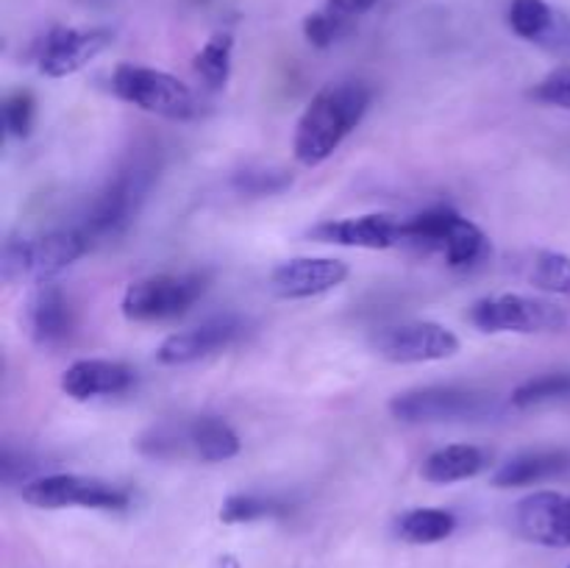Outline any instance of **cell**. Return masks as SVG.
<instances>
[{
    "mask_svg": "<svg viewBox=\"0 0 570 568\" xmlns=\"http://www.w3.org/2000/svg\"><path fill=\"white\" fill-rule=\"evenodd\" d=\"M282 512H287V505H282L278 499H271V496L234 493L223 501L220 518L226 523H250L259 521V518L282 516Z\"/></svg>",
    "mask_w": 570,
    "mask_h": 568,
    "instance_id": "26",
    "label": "cell"
},
{
    "mask_svg": "<svg viewBox=\"0 0 570 568\" xmlns=\"http://www.w3.org/2000/svg\"><path fill=\"white\" fill-rule=\"evenodd\" d=\"M518 535L529 543L568 549L570 546V493L560 490H538L515 505Z\"/></svg>",
    "mask_w": 570,
    "mask_h": 568,
    "instance_id": "13",
    "label": "cell"
},
{
    "mask_svg": "<svg viewBox=\"0 0 570 568\" xmlns=\"http://www.w3.org/2000/svg\"><path fill=\"white\" fill-rule=\"evenodd\" d=\"M532 95L538 104L546 106H560V109H570V65L557 67L540 84H534Z\"/></svg>",
    "mask_w": 570,
    "mask_h": 568,
    "instance_id": "30",
    "label": "cell"
},
{
    "mask_svg": "<svg viewBox=\"0 0 570 568\" xmlns=\"http://www.w3.org/2000/svg\"><path fill=\"white\" fill-rule=\"evenodd\" d=\"M456 529V516L449 510H438V507H415V510L404 512L395 521V532L401 540L415 546L440 543V540L451 538Z\"/></svg>",
    "mask_w": 570,
    "mask_h": 568,
    "instance_id": "22",
    "label": "cell"
},
{
    "mask_svg": "<svg viewBox=\"0 0 570 568\" xmlns=\"http://www.w3.org/2000/svg\"><path fill=\"white\" fill-rule=\"evenodd\" d=\"M473 326L488 334H543L560 332L570 323L566 306L549 298L501 293L479 298L468 312Z\"/></svg>",
    "mask_w": 570,
    "mask_h": 568,
    "instance_id": "6",
    "label": "cell"
},
{
    "mask_svg": "<svg viewBox=\"0 0 570 568\" xmlns=\"http://www.w3.org/2000/svg\"><path fill=\"white\" fill-rule=\"evenodd\" d=\"M379 0H326L328 9H334L337 14L348 17V20H356L360 14H367V11L376 6Z\"/></svg>",
    "mask_w": 570,
    "mask_h": 568,
    "instance_id": "31",
    "label": "cell"
},
{
    "mask_svg": "<svg viewBox=\"0 0 570 568\" xmlns=\"http://www.w3.org/2000/svg\"><path fill=\"white\" fill-rule=\"evenodd\" d=\"M510 28L527 42H538L549 50L570 48V20L546 0H512Z\"/></svg>",
    "mask_w": 570,
    "mask_h": 568,
    "instance_id": "19",
    "label": "cell"
},
{
    "mask_svg": "<svg viewBox=\"0 0 570 568\" xmlns=\"http://www.w3.org/2000/svg\"><path fill=\"white\" fill-rule=\"evenodd\" d=\"M37 117V98L31 89H14L3 98V126L9 137L26 139Z\"/></svg>",
    "mask_w": 570,
    "mask_h": 568,
    "instance_id": "28",
    "label": "cell"
},
{
    "mask_svg": "<svg viewBox=\"0 0 570 568\" xmlns=\"http://www.w3.org/2000/svg\"><path fill=\"white\" fill-rule=\"evenodd\" d=\"M568 568H570V566H568Z\"/></svg>",
    "mask_w": 570,
    "mask_h": 568,
    "instance_id": "32",
    "label": "cell"
},
{
    "mask_svg": "<svg viewBox=\"0 0 570 568\" xmlns=\"http://www.w3.org/2000/svg\"><path fill=\"white\" fill-rule=\"evenodd\" d=\"M111 92L137 109L167 120H189L198 115L193 89L165 70L142 65H117L111 72Z\"/></svg>",
    "mask_w": 570,
    "mask_h": 568,
    "instance_id": "7",
    "label": "cell"
},
{
    "mask_svg": "<svg viewBox=\"0 0 570 568\" xmlns=\"http://www.w3.org/2000/svg\"><path fill=\"white\" fill-rule=\"evenodd\" d=\"M234 187L245 195H276L293 184V176L287 170H273V167H262V170H243L234 176Z\"/></svg>",
    "mask_w": 570,
    "mask_h": 568,
    "instance_id": "29",
    "label": "cell"
},
{
    "mask_svg": "<svg viewBox=\"0 0 570 568\" xmlns=\"http://www.w3.org/2000/svg\"><path fill=\"white\" fill-rule=\"evenodd\" d=\"M150 182H154V165L145 159L128 161L126 167L117 170L115 178H109V184L95 195L87 215H83V223L78 226V232L89 239V245L126 232V226L142 204L145 193H148Z\"/></svg>",
    "mask_w": 570,
    "mask_h": 568,
    "instance_id": "5",
    "label": "cell"
},
{
    "mask_svg": "<svg viewBox=\"0 0 570 568\" xmlns=\"http://www.w3.org/2000/svg\"><path fill=\"white\" fill-rule=\"evenodd\" d=\"M243 334V323L232 315L209 317L200 326L187 329V332H176L156 349V360L161 365H189L204 356L215 354V351L228 349L234 340Z\"/></svg>",
    "mask_w": 570,
    "mask_h": 568,
    "instance_id": "16",
    "label": "cell"
},
{
    "mask_svg": "<svg viewBox=\"0 0 570 568\" xmlns=\"http://www.w3.org/2000/svg\"><path fill=\"white\" fill-rule=\"evenodd\" d=\"M490 466L488 451L473 443H451L423 460L421 477L432 484H454L471 479Z\"/></svg>",
    "mask_w": 570,
    "mask_h": 568,
    "instance_id": "21",
    "label": "cell"
},
{
    "mask_svg": "<svg viewBox=\"0 0 570 568\" xmlns=\"http://www.w3.org/2000/svg\"><path fill=\"white\" fill-rule=\"evenodd\" d=\"M109 28H53L37 48V67L48 78H67L83 70L111 45Z\"/></svg>",
    "mask_w": 570,
    "mask_h": 568,
    "instance_id": "12",
    "label": "cell"
},
{
    "mask_svg": "<svg viewBox=\"0 0 570 568\" xmlns=\"http://www.w3.org/2000/svg\"><path fill=\"white\" fill-rule=\"evenodd\" d=\"M22 501L39 510H65V507H87V510H126L131 505L128 490L98 477L83 473H45L28 479L20 490Z\"/></svg>",
    "mask_w": 570,
    "mask_h": 568,
    "instance_id": "10",
    "label": "cell"
},
{
    "mask_svg": "<svg viewBox=\"0 0 570 568\" xmlns=\"http://www.w3.org/2000/svg\"><path fill=\"white\" fill-rule=\"evenodd\" d=\"M557 399H570V371L543 373V376L527 379L512 390V407H518V410H529V407Z\"/></svg>",
    "mask_w": 570,
    "mask_h": 568,
    "instance_id": "25",
    "label": "cell"
},
{
    "mask_svg": "<svg viewBox=\"0 0 570 568\" xmlns=\"http://www.w3.org/2000/svg\"><path fill=\"white\" fill-rule=\"evenodd\" d=\"M89 251V239L78 228L33 234V237H9L3 245L6 282H48L56 273L70 267Z\"/></svg>",
    "mask_w": 570,
    "mask_h": 568,
    "instance_id": "4",
    "label": "cell"
},
{
    "mask_svg": "<svg viewBox=\"0 0 570 568\" xmlns=\"http://www.w3.org/2000/svg\"><path fill=\"white\" fill-rule=\"evenodd\" d=\"M239 449V434L217 415H198L181 427H154L139 440V451L156 460L195 457L200 462H226Z\"/></svg>",
    "mask_w": 570,
    "mask_h": 568,
    "instance_id": "3",
    "label": "cell"
},
{
    "mask_svg": "<svg viewBox=\"0 0 570 568\" xmlns=\"http://www.w3.org/2000/svg\"><path fill=\"white\" fill-rule=\"evenodd\" d=\"M529 282L546 293L570 298V256L560 251H538L529 262Z\"/></svg>",
    "mask_w": 570,
    "mask_h": 568,
    "instance_id": "24",
    "label": "cell"
},
{
    "mask_svg": "<svg viewBox=\"0 0 570 568\" xmlns=\"http://www.w3.org/2000/svg\"><path fill=\"white\" fill-rule=\"evenodd\" d=\"M570 468L568 449H532L510 457L499 471L493 473L495 488H527V484L546 482Z\"/></svg>",
    "mask_w": 570,
    "mask_h": 568,
    "instance_id": "20",
    "label": "cell"
},
{
    "mask_svg": "<svg viewBox=\"0 0 570 568\" xmlns=\"http://www.w3.org/2000/svg\"><path fill=\"white\" fill-rule=\"evenodd\" d=\"M351 28H354V20L337 14V11L328 9V6H323V9L304 17V37L306 42L315 45V48H332L337 39L351 33Z\"/></svg>",
    "mask_w": 570,
    "mask_h": 568,
    "instance_id": "27",
    "label": "cell"
},
{
    "mask_svg": "<svg viewBox=\"0 0 570 568\" xmlns=\"http://www.w3.org/2000/svg\"><path fill=\"white\" fill-rule=\"evenodd\" d=\"M204 290V273H159L139 278L122 293V315L134 323L176 321L193 310Z\"/></svg>",
    "mask_w": 570,
    "mask_h": 568,
    "instance_id": "8",
    "label": "cell"
},
{
    "mask_svg": "<svg viewBox=\"0 0 570 568\" xmlns=\"http://www.w3.org/2000/svg\"><path fill=\"white\" fill-rule=\"evenodd\" d=\"M493 399L490 393L462 384H426L412 388L390 399V415L404 423L473 421L488 415Z\"/></svg>",
    "mask_w": 570,
    "mask_h": 568,
    "instance_id": "9",
    "label": "cell"
},
{
    "mask_svg": "<svg viewBox=\"0 0 570 568\" xmlns=\"http://www.w3.org/2000/svg\"><path fill=\"white\" fill-rule=\"evenodd\" d=\"M371 100L373 89L365 81H334L317 89L295 126V159L306 167L323 165L360 126Z\"/></svg>",
    "mask_w": 570,
    "mask_h": 568,
    "instance_id": "1",
    "label": "cell"
},
{
    "mask_svg": "<svg viewBox=\"0 0 570 568\" xmlns=\"http://www.w3.org/2000/svg\"><path fill=\"white\" fill-rule=\"evenodd\" d=\"M371 345L382 360L415 365V362L451 360L460 351V337L443 323L406 321L379 329L371 337Z\"/></svg>",
    "mask_w": 570,
    "mask_h": 568,
    "instance_id": "11",
    "label": "cell"
},
{
    "mask_svg": "<svg viewBox=\"0 0 570 568\" xmlns=\"http://www.w3.org/2000/svg\"><path fill=\"white\" fill-rule=\"evenodd\" d=\"M404 245L440 254L456 271H468L490 254L488 234L449 206H434L404 221Z\"/></svg>",
    "mask_w": 570,
    "mask_h": 568,
    "instance_id": "2",
    "label": "cell"
},
{
    "mask_svg": "<svg viewBox=\"0 0 570 568\" xmlns=\"http://www.w3.org/2000/svg\"><path fill=\"white\" fill-rule=\"evenodd\" d=\"M351 276L348 265L332 256H298L273 267L271 290L278 298H312L340 287Z\"/></svg>",
    "mask_w": 570,
    "mask_h": 568,
    "instance_id": "15",
    "label": "cell"
},
{
    "mask_svg": "<svg viewBox=\"0 0 570 568\" xmlns=\"http://www.w3.org/2000/svg\"><path fill=\"white\" fill-rule=\"evenodd\" d=\"M26 326L33 343L42 345V349H53L70 337L72 306L65 290L53 278L33 284L26 304Z\"/></svg>",
    "mask_w": 570,
    "mask_h": 568,
    "instance_id": "17",
    "label": "cell"
},
{
    "mask_svg": "<svg viewBox=\"0 0 570 568\" xmlns=\"http://www.w3.org/2000/svg\"><path fill=\"white\" fill-rule=\"evenodd\" d=\"M232 56H234V37L228 31H215L206 39L204 48L195 53L193 67L195 76L209 89H223L232 78Z\"/></svg>",
    "mask_w": 570,
    "mask_h": 568,
    "instance_id": "23",
    "label": "cell"
},
{
    "mask_svg": "<svg viewBox=\"0 0 570 568\" xmlns=\"http://www.w3.org/2000/svg\"><path fill=\"white\" fill-rule=\"evenodd\" d=\"M134 384V371L117 360H76L61 373V390L72 401H92L100 395L126 393Z\"/></svg>",
    "mask_w": 570,
    "mask_h": 568,
    "instance_id": "18",
    "label": "cell"
},
{
    "mask_svg": "<svg viewBox=\"0 0 570 568\" xmlns=\"http://www.w3.org/2000/svg\"><path fill=\"white\" fill-rule=\"evenodd\" d=\"M309 239L315 243L345 245V248L384 251L393 245H404V221L387 212H371L343 221H323L309 228Z\"/></svg>",
    "mask_w": 570,
    "mask_h": 568,
    "instance_id": "14",
    "label": "cell"
}]
</instances>
